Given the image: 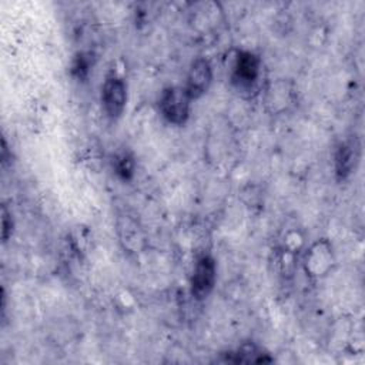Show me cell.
Returning a JSON list of instances; mask_svg holds the SVG:
<instances>
[{
	"label": "cell",
	"instance_id": "cell-1",
	"mask_svg": "<svg viewBox=\"0 0 365 365\" xmlns=\"http://www.w3.org/2000/svg\"><path fill=\"white\" fill-rule=\"evenodd\" d=\"M335 254L332 244L327 238L317 240L307 248L302 257V268L305 274L312 279H321L327 277L335 267Z\"/></svg>",
	"mask_w": 365,
	"mask_h": 365
},
{
	"label": "cell",
	"instance_id": "cell-2",
	"mask_svg": "<svg viewBox=\"0 0 365 365\" xmlns=\"http://www.w3.org/2000/svg\"><path fill=\"white\" fill-rule=\"evenodd\" d=\"M191 98L187 94L184 87L170 86L165 87L158 98V107L161 115L170 123L175 125H182L187 123L190 117V106Z\"/></svg>",
	"mask_w": 365,
	"mask_h": 365
},
{
	"label": "cell",
	"instance_id": "cell-3",
	"mask_svg": "<svg viewBox=\"0 0 365 365\" xmlns=\"http://www.w3.org/2000/svg\"><path fill=\"white\" fill-rule=\"evenodd\" d=\"M261 60L259 57L247 50H240L234 58L231 80L240 90H250L259 77Z\"/></svg>",
	"mask_w": 365,
	"mask_h": 365
},
{
	"label": "cell",
	"instance_id": "cell-4",
	"mask_svg": "<svg viewBox=\"0 0 365 365\" xmlns=\"http://www.w3.org/2000/svg\"><path fill=\"white\" fill-rule=\"evenodd\" d=\"M217 281V264L215 259L205 254L201 255L194 267L191 275V295L201 301L205 299L214 289Z\"/></svg>",
	"mask_w": 365,
	"mask_h": 365
},
{
	"label": "cell",
	"instance_id": "cell-5",
	"mask_svg": "<svg viewBox=\"0 0 365 365\" xmlns=\"http://www.w3.org/2000/svg\"><path fill=\"white\" fill-rule=\"evenodd\" d=\"M101 103L110 118H118L127 103V86L121 77L110 76L101 87Z\"/></svg>",
	"mask_w": 365,
	"mask_h": 365
},
{
	"label": "cell",
	"instance_id": "cell-6",
	"mask_svg": "<svg viewBox=\"0 0 365 365\" xmlns=\"http://www.w3.org/2000/svg\"><path fill=\"white\" fill-rule=\"evenodd\" d=\"M212 83V67L204 57L195 58L187 73L185 86H182L191 100L202 97Z\"/></svg>",
	"mask_w": 365,
	"mask_h": 365
},
{
	"label": "cell",
	"instance_id": "cell-7",
	"mask_svg": "<svg viewBox=\"0 0 365 365\" xmlns=\"http://www.w3.org/2000/svg\"><path fill=\"white\" fill-rule=\"evenodd\" d=\"M359 158V145L354 141L341 143L335 151L334 163H335V173L339 180L346 178L356 167Z\"/></svg>",
	"mask_w": 365,
	"mask_h": 365
},
{
	"label": "cell",
	"instance_id": "cell-8",
	"mask_svg": "<svg viewBox=\"0 0 365 365\" xmlns=\"http://www.w3.org/2000/svg\"><path fill=\"white\" fill-rule=\"evenodd\" d=\"M227 361L238 364V362H269L272 359L268 358L267 354H262V351L254 344H244L235 352H230V358H227Z\"/></svg>",
	"mask_w": 365,
	"mask_h": 365
},
{
	"label": "cell",
	"instance_id": "cell-9",
	"mask_svg": "<svg viewBox=\"0 0 365 365\" xmlns=\"http://www.w3.org/2000/svg\"><path fill=\"white\" fill-rule=\"evenodd\" d=\"M114 168H115V173H117L123 180H130V178L134 175V168H135L134 158H133L130 154L123 153V154H120V155L115 157Z\"/></svg>",
	"mask_w": 365,
	"mask_h": 365
},
{
	"label": "cell",
	"instance_id": "cell-10",
	"mask_svg": "<svg viewBox=\"0 0 365 365\" xmlns=\"http://www.w3.org/2000/svg\"><path fill=\"white\" fill-rule=\"evenodd\" d=\"M88 68H90L88 56L78 54L73 63V74L77 76L78 78H83L88 74Z\"/></svg>",
	"mask_w": 365,
	"mask_h": 365
},
{
	"label": "cell",
	"instance_id": "cell-11",
	"mask_svg": "<svg viewBox=\"0 0 365 365\" xmlns=\"http://www.w3.org/2000/svg\"><path fill=\"white\" fill-rule=\"evenodd\" d=\"M1 225H3V241H7L13 231V220L6 205L1 207Z\"/></svg>",
	"mask_w": 365,
	"mask_h": 365
}]
</instances>
